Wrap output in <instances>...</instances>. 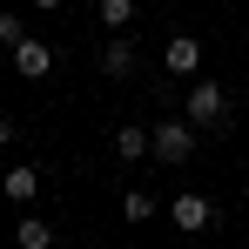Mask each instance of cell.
I'll return each instance as SVG.
<instances>
[{
    "mask_svg": "<svg viewBox=\"0 0 249 249\" xmlns=\"http://www.w3.org/2000/svg\"><path fill=\"white\" fill-rule=\"evenodd\" d=\"M0 196H7L14 209H27L34 196H41V168H34V162H14L7 175H0Z\"/></svg>",
    "mask_w": 249,
    "mask_h": 249,
    "instance_id": "obj_5",
    "label": "cell"
},
{
    "mask_svg": "<svg viewBox=\"0 0 249 249\" xmlns=\"http://www.w3.org/2000/svg\"><path fill=\"white\" fill-rule=\"evenodd\" d=\"M14 243H20V249H54V229H47L41 215H20V229H14Z\"/></svg>",
    "mask_w": 249,
    "mask_h": 249,
    "instance_id": "obj_10",
    "label": "cell"
},
{
    "mask_svg": "<svg viewBox=\"0 0 249 249\" xmlns=\"http://www.w3.org/2000/svg\"><path fill=\"white\" fill-rule=\"evenodd\" d=\"M148 135H155V162L162 168H182L196 155V122H189V115H168V122H155Z\"/></svg>",
    "mask_w": 249,
    "mask_h": 249,
    "instance_id": "obj_1",
    "label": "cell"
},
{
    "mask_svg": "<svg viewBox=\"0 0 249 249\" xmlns=\"http://www.w3.org/2000/svg\"><path fill=\"white\" fill-rule=\"evenodd\" d=\"M182 115H189L196 128H222V122H229V88H222V81H196L189 101H182Z\"/></svg>",
    "mask_w": 249,
    "mask_h": 249,
    "instance_id": "obj_2",
    "label": "cell"
},
{
    "mask_svg": "<svg viewBox=\"0 0 249 249\" xmlns=\"http://www.w3.org/2000/svg\"><path fill=\"white\" fill-rule=\"evenodd\" d=\"M0 148H14V122L7 115H0Z\"/></svg>",
    "mask_w": 249,
    "mask_h": 249,
    "instance_id": "obj_13",
    "label": "cell"
},
{
    "mask_svg": "<svg viewBox=\"0 0 249 249\" xmlns=\"http://www.w3.org/2000/svg\"><path fill=\"white\" fill-rule=\"evenodd\" d=\"M115 155H122V162L155 155V135H148V128H115Z\"/></svg>",
    "mask_w": 249,
    "mask_h": 249,
    "instance_id": "obj_8",
    "label": "cell"
},
{
    "mask_svg": "<svg viewBox=\"0 0 249 249\" xmlns=\"http://www.w3.org/2000/svg\"><path fill=\"white\" fill-rule=\"evenodd\" d=\"M101 74H108V81H128V74H135V41H128V34H108V47H101Z\"/></svg>",
    "mask_w": 249,
    "mask_h": 249,
    "instance_id": "obj_7",
    "label": "cell"
},
{
    "mask_svg": "<svg viewBox=\"0 0 249 249\" xmlns=\"http://www.w3.org/2000/svg\"><path fill=\"white\" fill-rule=\"evenodd\" d=\"M27 41V20L20 14H0V47H20Z\"/></svg>",
    "mask_w": 249,
    "mask_h": 249,
    "instance_id": "obj_12",
    "label": "cell"
},
{
    "mask_svg": "<svg viewBox=\"0 0 249 249\" xmlns=\"http://www.w3.org/2000/svg\"><path fill=\"white\" fill-rule=\"evenodd\" d=\"M243 209H249V189H243Z\"/></svg>",
    "mask_w": 249,
    "mask_h": 249,
    "instance_id": "obj_15",
    "label": "cell"
},
{
    "mask_svg": "<svg viewBox=\"0 0 249 249\" xmlns=\"http://www.w3.org/2000/svg\"><path fill=\"white\" fill-rule=\"evenodd\" d=\"M27 7H34V14H54V7H61V0H27Z\"/></svg>",
    "mask_w": 249,
    "mask_h": 249,
    "instance_id": "obj_14",
    "label": "cell"
},
{
    "mask_svg": "<svg viewBox=\"0 0 249 249\" xmlns=\"http://www.w3.org/2000/svg\"><path fill=\"white\" fill-rule=\"evenodd\" d=\"M7 61H14V74H20V81H47V74H54V47L34 41V34H27L20 47H7Z\"/></svg>",
    "mask_w": 249,
    "mask_h": 249,
    "instance_id": "obj_4",
    "label": "cell"
},
{
    "mask_svg": "<svg viewBox=\"0 0 249 249\" xmlns=\"http://www.w3.org/2000/svg\"><path fill=\"white\" fill-rule=\"evenodd\" d=\"M168 222L182 229V236H202L209 222H215V202L196 196V189H175V202H168Z\"/></svg>",
    "mask_w": 249,
    "mask_h": 249,
    "instance_id": "obj_3",
    "label": "cell"
},
{
    "mask_svg": "<svg viewBox=\"0 0 249 249\" xmlns=\"http://www.w3.org/2000/svg\"><path fill=\"white\" fill-rule=\"evenodd\" d=\"M122 215L128 222H148V215H155V196H148V189H122Z\"/></svg>",
    "mask_w": 249,
    "mask_h": 249,
    "instance_id": "obj_11",
    "label": "cell"
},
{
    "mask_svg": "<svg viewBox=\"0 0 249 249\" xmlns=\"http://www.w3.org/2000/svg\"><path fill=\"white\" fill-rule=\"evenodd\" d=\"M94 14H101L108 34H128V27H135V0H94Z\"/></svg>",
    "mask_w": 249,
    "mask_h": 249,
    "instance_id": "obj_9",
    "label": "cell"
},
{
    "mask_svg": "<svg viewBox=\"0 0 249 249\" xmlns=\"http://www.w3.org/2000/svg\"><path fill=\"white\" fill-rule=\"evenodd\" d=\"M162 68L168 74H196V68H202V41H196V34H175V41L162 47Z\"/></svg>",
    "mask_w": 249,
    "mask_h": 249,
    "instance_id": "obj_6",
    "label": "cell"
}]
</instances>
